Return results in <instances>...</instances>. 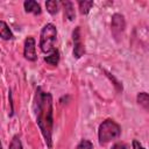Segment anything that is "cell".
<instances>
[{"label":"cell","mask_w":149,"mask_h":149,"mask_svg":"<svg viewBox=\"0 0 149 149\" xmlns=\"http://www.w3.org/2000/svg\"><path fill=\"white\" fill-rule=\"evenodd\" d=\"M33 108H34L37 126L43 135L47 147L50 149L52 147V128H54L51 93L44 92L41 87H37L35 98H34Z\"/></svg>","instance_id":"cell-1"},{"label":"cell","mask_w":149,"mask_h":149,"mask_svg":"<svg viewBox=\"0 0 149 149\" xmlns=\"http://www.w3.org/2000/svg\"><path fill=\"white\" fill-rule=\"evenodd\" d=\"M121 134V128L120 126L112 119H106L102 121L99 126L98 129V140L99 144L104 146L107 144L108 142L118 139Z\"/></svg>","instance_id":"cell-2"},{"label":"cell","mask_w":149,"mask_h":149,"mask_svg":"<svg viewBox=\"0 0 149 149\" xmlns=\"http://www.w3.org/2000/svg\"><path fill=\"white\" fill-rule=\"evenodd\" d=\"M57 37V29L52 23H47L40 34V48L42 52L50 54L55 49V42Z\"/></svg>","instance_id":"cell-3"},{"label":"cell","mask_w":149,"mask_h":149,"mask_svg":"<svg viewBox=\"0 0 149 149\" xmlns=\"http://www.w3.org/2000/svg\"><path fill=\"white\" fill-rule=\"evenodd\" d=\"M125 28H126L125 16L122 14H119V13L113 14L112 21H111V31H112V35H113L115 41L119 42L121 40V36L123 35Z\"/></svg>","instance_id":"cell-4"},{"label":"cell","mask_w":149,"mask_h":149,"mask_svg":"<svg viewBox=\"0 0 149 149\" xmlns=\"http://www.w3.org/2000/svg\"><path fill=\"white\" fill-rule=\"evenodd\" d=\"M72 40H73V56L76 58H80L85 54V47L81 40V31L80 27H76L72 31Z\"/></svg>","instance_id":"cell-5"},{"label":"cell","mask_w":149,"mask_h":149,"mask_svg":"<svg viewBox=\"0 0 149 149\" xmlns=\"http://www.w3.org/2000/svg\"><path fill=\"white\" fill-rule=\"evenodd\" d=\"M35 40L31 36H28L24 40V44H23V56L26 59L35 62L37 59V55H36V47H35Z\"/></svg>","instance_id":"cell-6"},{"label":"cell","mask_w":149,"mask_h":149,"mask_svg":"<svg viewBox=\"0 0 149 149\" xmlns=\"http://www.w3.org/2000/svg\"><path fill=\"white\" fill-rule=\"evenodd\" d=\"M23 7H24V10L27 13H31L34 15H40L41 14V6L34 1V0H27L23 2Z\"/></svg>","instance_id":"cell-7"},{"label":"cell","mask_w":149,"mask_h":149,"mask_svg":"<svg viewBox=\"0 0 149 149\" xmlns=\"http://www.w3.org/2000/svg\"><path fill=\"white\" fill-rule=\"evenodd\" d=\"M61 5H62L63 8H64V15L66 16V19H68L69 21H73L74 17H76V13H74V8H73V3H72L71 1L65 0V1H62Z\"/></svg>","instance_id":"cell-8"},{"label":"cell","mask_w":149,"mask_h":149,"mask_svg":"<svg viewBox=\"0 0 149 149\" xmlns=\"http://www.w3.org/2000/svg\"><path fill=\"white\" fill-rule=\"evenodd\" d=\"M0 36H1L2 40H6V41L14 38L13 33L10 31L9 27L7 26V23H6L5 21H1V22H0Z\"/></svg>","instance_id":"cell-9"},{"label":"cell","mask_w":149,"mask_h":149,"mask_svg":"<svg viewBox=\"0 0 149 149\" xmlns=\"http://www.w3.org/2000/svg\"><path fill=\"white\" fill-rule=\"evenodd\" d=\"M136 101H137V104H139L142 108H144L147 112H149V94H148V93H146V92H140V93H137V95H136Z\"/></svg>","instance_id":"cell-10"},{"label":"cell","mask_w":149,"mask_h":149,"mask_svg":"<svg viewBox=\"0 0 149 149\" xmlns=\"http://www.w3.org/2000/svg\"><path fill=\"white\" fill-rule=\"evenodd\" d=\"M44 61L50 65H57L58 62H59V52H58V50L56 49L52 52H50L48 56L44 57Z\"/></svg>","instance_id":"cell-11"},{"label":"cell","mask_w":149,"mask_h":149,"mask_svg":"<svg viewBox=\"0 0 149 149\" xmlns=\"http://www.w3.org/2000/svg\"><path fill=\"white\" fill-rule=\"evenodd\" d=\"M78 6H79V12H80V14H83V15H86V14H88V12H90V9L92 8V6H93V1H87V0H81V1H78Z\"/></svg>","instance_id":"cell-12"},{"label":"cell","mask_w":149,"mask_h":149,"mask_svg":"<svg viewBox=\"0 0 149 149\" xmlns=\"http://www.w3.org/2000/svg\"><path fill=\"white\" fill-rule=\"evenodd\" d=\"M45 7H47V10L51 14V15H55L58 13V9H59V2L56 1V0H49L45 2Z\"/></svg>","instance_id":"cell-13"},{"label":"cell","mask_w":149,"mask_h":149,"mask_svg":"<svg viewBox=\"0 0 149 149\" xmlns=\"http://www.w3.org/2000/svg\"><path fill=\"white\" fill-rule=\"evenodd\" d=\"M9 149H23L19 135H14L13 136V139H12V141L9 143Z\"/></svg>","instance_id":"cell-14"},{"label":"cell","mask_w":149,"mask_h":149,"mask_svg":"<svg viewBox=\"0 0 149 149\" xmlns=\"http://www.w3.org/2000/svg\"><path fill=\"white\" fill-rule=\"evenodd\" d=\"M105 72H106V71H105ZM106 76L111 79V81H113V84H114V86H115L116 91H118V92H122V84H121L119 80H116V78H115L113 74H111V73L106 72Z\"/></svg>","instance_id":"cell-15"},{"label":"cell","mask_w":149,"mask_h":149,"mask_svg":"<svg viewBox=\"0 0 149 149\" xmlns=\"http://www.w3.org/2000/svg\"><path fill=\"white\" fill-rule=\"evenodd\" d=\"M76 149H93V144L88 140H81L76 147Z\"/></svg>","instance_id":"cell-16"},{"label":"cell","mask_w":149,"mask_h":149,"mask_svg":"<svg viewBox=\"0 0 149 149\" xmlns=\"http://www.w3.org/2000/svg\"><path fill=\"white\" fill-rule=\"evenodd\" d=\"M132 144H133V149H146L137 140H133V143Z\"/></svg>","instance_id":"cell-17"},{"label":"cell","mask_w":149,"mask_h":149,"mask_svg":"<svg viewBox=\"0 0 149 149\" xmlns=\"http://www.w3.org/2000/svg\"><path fill=\"white\" fill-rule=\"evenodd\" d=\"M112 149H129L125 143H120V142H118V143H115L113 147H112Z\"/></svg>","instance_id":"cell-18"}]
</instances>
